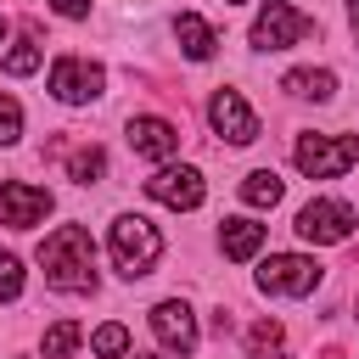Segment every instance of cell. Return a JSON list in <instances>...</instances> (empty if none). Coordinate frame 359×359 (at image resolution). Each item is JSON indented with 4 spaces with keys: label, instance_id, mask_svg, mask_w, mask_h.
Returning <instances> with one entry per match:
<instances>
[{
    "label": "cell",
    "instance_id": "cell-20",
    "mask_svg": "<svg viewBox=\"0 0 359 359\" xmlns=\"http://www.w3.org/2000/svg\"><path fill=\"white\" fill-rule=\"evenodd\" d=\"M90 348H95L101 359H123V353H129V325H118V320H112V325H95V331H90Z\"/></svg>",
    "mask_w": 359,
    "mask_h": 359
},
{
    "label": "cell",
    "instance_id": "cell-14",
    "mask_svg": "<svg viewBox=\"0 0 359 359\" xmlns=\"http://www.w3.org/2000/svg\"><path fill=\"white\" fill-rule=\"evenodd\" d=\"M219 247H224V258L247 264V258H258V247H264V224H258V219H224V224H219Z\"/></svg>",
    "mask_w": 359,
    "mask_h": 359
},
{
    "label": "cell",
    "instance_id": "cell-7",
    "mask_svg": "<svg viewBox=\"0 0 359 359\" xmlns=\"http://www.w3.org/2000/svg\"><path fill=\"white\" fill-rule=\"evenodd\" d=\"M353 208L348 202H337V196H314L303 213H297V236L303 241H314V247H337V241H348L353 236Z\"/></svg>",
    "mask_w": 359,
    "mask_h": 359
},
{
    "label": "cell",
    "instance_id": "cell-16",
    "mask_svg": "<svg viewBox=\"0 0 359 359\" xmlns=\"http://www.w3.org/2000/svg\"><path fill=\"white\" fill-rule=\"evenodd\" d=\"M280 196H286V180H280L275 168H252V174L241 180V202H247V208H275Z\"/></svg>",
    "mask_w": 359,
    "mask_h": 359
},
{
    "label": "cell",
    "instance_id": "cell-24",
    "mask_svg": "<svg viewBox=\"0 0 359 359\" xmlns=\"http://www.w3.org/2000/svg\"><path fill=\"white\" fill-rule=\"evenodd\" d=\"M50 11H56V17H73V22H79V17H90V0H50Z\"/></svg>",
    "mask_w": 359,
    "mask_h": 359
},
{
    "label": "cell",
    "instance_id": "cell-19",
    "mask_svg": "<svg viewBox=\"0 0 359 359\" xmlns=\"http://www.w3.org/2000/svg\"><path fill=\"white\" fill-rule=\"evenodd\" d=\"M67 174H73L79 185H95V180L107 174V151H101V146H84V151H73V157H67Z\"/></svg>",
    "mask_w": 359,
    "mask_h": 359
},
{
    "label": "cell",
    "instance_id": "cell-27",
    "mask_svg": "<svg viewBox=\"0 0 359 359\" xmlns=\"http://www.w3.org/2000/svg\"><path fill=\"white\" fill-rule=\"evenodd\" d=\"M224 6H241V0H224Z\"/></svg>",
    "mask_w": 359,
    "mask_h": 359
},
{
    "label": "cell",
    "instance_id": "cell-9",
    "mask_svg": "<svg viewBox=\"0 0 359 359\" xmlns=\"http://www.w3.org/2000/svg\"><path fill=\"white\" fill-rule=\"evenodd\" d=\"M50 208H56V196H50L45 185H28V180H0V224H11V230H34Z\"/></svg>",
    "mask_w": 359,
    "mask_h": 359
},
{
    "label": "cell",
    "instance_id": "cell-6",
    "mask_svg": "<svg viewBox=\"0 0 359 359\" xmlns=\"http://www.w3.org/2000/svg\"><path fill=\"white\" fill-rule=\"evenodd\" d=\"M101 90H107L101 62H90V56H56V62H50V95H56L62 107H84V101H95Z\"/></svg>",
    "mask_w": 359,
    "mask_h": 359
},
{
    "label": "cell",
    "instance_id": "cell-5",
    "mask_svg": "<svg viewBox=\"0 0 359 359\" xmlns=\"http://www.w3.org/2000/svg\"><path fill=\"white\" fill-rule=\"evenodd\" d=\"M314 286H320V264L303 252H269L258 264V292L269 297H309Z\"/></svg>",
    "mask_w": 359,
    "mask_h": 359
},
{
    "label": "cell",
    "instance_id": "cell-1",
    "mask_svg": "<svg viewBox=\"0 0 359 359\" xmlns=\"http://www.w3.org/2000/svg\"><path fill=\"white\" fill-rule=\"evenodd\" d=\"M39 269H45V286H56V292H95L101 286L95 241H90L84 224H56L39 241Z\"/></svg>",
    "mask_w": 359,
    "mask_h": 359
},
{
    "label": "cell",
    "instance_id": "cell-4",
    "mask_svg": "<svg viewBox=\"0 0 359 359\" xmlns=\"http://www.w3.org/2000/svg\"><path fill=\"white\" fill-rule=\"evenodd\" d=\"M314 17L286 6V0H264V11L252 17V50H286V45H303L314 39Z\"/></svg>",
    "mask_w": 359,
    "mask_h": 359
},
{
    "label": "cell",
    "instance_id": "cell-13",
    "mask_svg": "<svg viewBox=\"0 0 359 359\" xmlns=\"http://www.w3.org/2000/svg\"><path fill=\"white\" fill-rule=\"evenodd\" d=\"M174 39H180V50H185L191 62H208V56L219 50V34H213V22H202L196 11H180V17H174Z\"/></svg>",
    "mask_w": 359,
    "mask_h": 359
},
{
    "label": "cell",
    "instance_id": "cell-15",
    "mask_svg": "<svg viewBox=\"0 0 359 359\" xmlns=\"http://www.w3.org/2000/svg\"><path fill=\"white\" fill-rule=\"evenodd\" d=\"M280 90L286 95H303V101H331L337 95V73L331 67H292L280 79Z\"/></svg>",
    "mask_w": 359,
    "mask_h": 359
},
{
    "label": "cell",
    "instance_id": "cell-28",
    "mask_svg": "<svg viewBox=\"0 0 359 359\" xmlns=\"http://www.w3.org/2000/svg\"><path fill=\"white\" fill-rule=\"evenodd\" d=\"M135 359H146V353H135Z\"/></svg>",
    "mask_w": 359,
    "mask_h": 359
},
{
    "label": "cell",
    "instance_id": "cell-8",
    "mask_svg": "<svg viewBox=\"0 0 359 359\" xmlns=\"http://www.w3.org/2000/svg\"><path fill=\"white\" fill-rule=\"evenodd\" d=\"M146 196L151 202H163V208H174V213H191V208H202V196H208V185H202V174L196 168H174V163H163L151 180H146Z\"/></svg>",
    "mask_w": 359,
    "mask_h": 359
},
{
    "label": "cell",
    "instance_id": "cell-12",
    "mask_svg": "<svg viewBox=\"0 0 359 359\" xmlns=\"http://www.w3.org/2000/svg\"><path fill=\"white\" fill-rule=\"evenodd\" d=\"M129 151L146 157V163H168V157L180 151V129H174L168 118H157V112L129 118Z\"/></svg>",
    "mask_w": 359,
    "mask_h": 359
},
{
    "label": "cell",
    "instance_id": "cell-3",
    "mask_svg": "<svg viewBox=\"0 0 359 359\" xmlns=\"http://www.w3.org/2000/svg\"><path fill=\"white\" fill-rule=\"evenodd\" d=\"M292 163L309 180H337V174H348L359 163V135H297Z\"/></svg>",
    "mask_w": 359,
    "mask_h": 359
},
{
    "label": "cell",
    "instance_id": "cell-23",
    "mask_svg": "<svg viewBox=\"0 0 359 359\" xmlns=\"http://www.w3.org/2000/svg\"><path fill=\"white\" fill-rule=\"evenodd\" d=\"M17 140H22V107L0 95V146H17Z\"/></svg>",
    "mask_w": 359,
    "mask_h": 359
},
{
    "label": "cell",
    "instance_id": "cell-18",
    "mask_svg": "<svg viewBox=\"0 0 359 359\" xmlns=\"http://www.w3.org/2000/svg\"><path fill=\"white\" fill-rule=\"evenodd\" d=\"M39 56H45V50H39V28H28V34H22V39L6 50V62H0V67H6L11 79H28V73L39 67Z\"/></svg>",
    "mask_w": 359,
    "mask_h": 359
},
{
    "label": "cell",
    "instance_id": "cell-11",
    "mask_svg": "<svg viewBox=\"0 0 359 359\" xmlns=\"http://www.w3.org/2000/svg\"><path fill=\"white\" fill-rule=\"evenodd\" d=\"M151 331H157V342H163V353H196V314H191V303L185 297H163L157 309H151Z\"/></svg>",
    "mask_w": 359,
    "mask_h": 359
},
{
    "label": "cell",
    "instance_id": "cell-22",
    "mask_svg": "<svg viewBox=\"0 0 359 359\" xmlns=\"http://www.w3.org/2000/svg\"><path fill=\"white\" fill-rule=\"evenodd\" d=\"M22 297V258L17 252H0V303Z\"/></svg>",
    "mask_w": 359,
    "mask_h": 359
},
{
    "label": "cell",
    "instance_id": "cell-2",
    "mask_svg": "<svg viewBox=\"0 0 359 359\" xmlns=\"http://www.w3.org/2000/svg\"><path fill=\"white\" fill-rule=\"evenodd\" d=\"M107 247H112V264H118V275H123V280L151 275V269H157V258H163V236H157V224H151V219H140V213H118V219H112Z\"/></svg>",
    "mask_w": 359,
    "mask_h": 359
},
{
    "label": "cell",
    "instance_id": "cell-26",
    "mask_svg": "<svg viewBox=\"0 0 359 359\" xmlns=\"http://www.w3.org/2000/svg\"><path fill=\"white\" fill-rule=\"evenodd\" d=\"M0 39H6V17H0Z\"/></svg>",
    "mask_w": 359,
    "mask_h": 359
},
{
    "label": "cell",
    "instance_id": "cell-17",
    "mask_svg": "<svg viewBox=\"0 0 359 359\" xmlns=\"http://www.w3.org/2000/svg\"><path fill=\"white\" fill-rule=\"evenodd\" d=\"M79 342H84V325H79V320H56V325H45L39 353H45V359H67Z\"/></svg>",
    "mask_w": 359,
    "mask_h": 359
},
{
    "label": "cell",
    "instance_id": "cell-10",
    "mask_svg": "<svg viewBox=\"0 0 359 359\" xmlns=\"http://www.w3.org/2000/svg\"><path fill=\"white\" fill-rule=\"evenodd\" d=\"M208 123H213V135L230 140V146L258 140V112L241 101V90H213V101H208Z\"/></svg>",
    "mask_w": 359,
    "mask_h": 359
},
{
    "label": "cell",
    "instance_id": "cell-21",
    "mask_svg": "<svg viewBox=\"0 0 359 359\" xmlns=\"http://www.w3.org/2000/svg\"><path fill=\"white\" fill-rule=\"evenodd\" d=\"M280 337H286L280 320H258V325L247 331V353H252V359H269V353L280 348Z\"/></svg>",
    "mask_w": 359,
    "mask_h": 359
},
{
    "label": "cell",
    "instance_id": "cell-25",
    "mask_svg": "<svg viewBox=\"0 0 359 359\" xmlns=\"http://www.w3.org/2000/svg\"><path fill=\"white\" fill-rule=\"evenodd\" d=\"M348 22H353V39H359V0H348Z\"/></svg>",
    "mask_w": 359,
    "mask_h": 359
}]
</instances>
